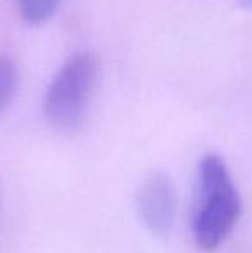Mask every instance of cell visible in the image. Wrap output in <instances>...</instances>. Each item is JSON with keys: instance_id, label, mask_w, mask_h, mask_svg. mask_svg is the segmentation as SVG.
Wrapping results in <instances>:
<instances>
[{"instance_id": "6da1fadb", "label": "cell", "mask_w": 252, "mask_h": 253, "mask_svg": "<svg viewBox=\"0 0 252 253\" xmlns=\"http://www.w3.org/2000/svg\"><path fill=\"white\" fill-rule=\"evenodd\" d=\"M242 212V200L225 160L207 153L199 164L197 209L192 220L194 240L202 250L212 252L233 231Z\"/></svg>"}, {"instance_id": "7a4b0ae2", "label": "cell", "mask_w": 252, "mask_h": 253, "mask_svg": "<svg viewBox=\"0 0 252 253\" xmlns=\"http://www.w3.org/2000/svg\"><path fill=\"white\" fill-rule=\"evenodd\" d=\"M95 81L97 60L92 53L78 52L64 62L44 100V114L55 129L71 133L83 124Z\"/></svg>"}, {"instance_id": "3957f363", "label": "cell", "mask_w": 252, "mask_h": 253, "mask_svg": "<svg viewBox=\"0 0 252 253\" xmlns=\"http://www.w3.org/2000/svg\"><path fill=\"white\" fill-rule=\"evenodd\" d=\"M138 213L145 227L157 236L171 231L176 213V195L171 179L164 174H152L138 191Z\"/></svg>"}, {"instance_id": "277c9868", "label": "cell", "mask_w": 252, "mask_h": 253, "mask_svg": "<svg viewBox=\"0 0 252 253\" xmlns=\"http://www.w3.org/2000/svg\"><path fill=\"white\" fill-rule=\"evenodd\" d=\"M19 12L26 23L42 24L49 21L59 9L61 0H17Z\"/></svg>"}, {"instance_id": "5b68a950", "label": "cell", "mask_w": 252, "mask_h": 253, "mask_svg": "<svg viewBox=\"0 0 252 253\" xmlns=\"http://www.w3.org/2000/svg\"><path fill=\"white\" fill-rule=\"evenodd\" d=\"M17 88V71L5 57H0V114L7 109Z\"/></svg>"}, {"instance_id": "8992f818", "label": "cell", "mask_w": 252, "mask_h": 253, "mask_svg": "<svg viewBox=\"0 0 252 253\" xmlns=\"http://www.w3.org/2000/svg\"><path fill=\"white\" fill-rule=\"evenodd\" d=\"M242 5L247 9H252V0H242Z\"/></svg>"}]
</instances>
